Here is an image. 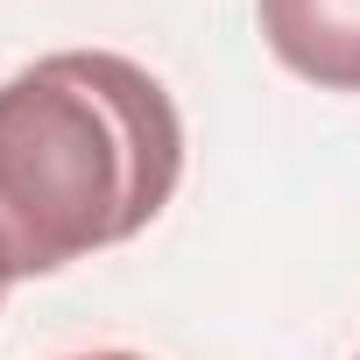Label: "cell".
<instances>
[{"label":"cell","mask_w":360,"mask_h":360,"mask_svg":"<svg viewBox=\"0 0 360 360\" xmlns=\"http://www.w3.org/2000/svg\"><path fill=\"white\" fill-rule=\"evenodd\" d=\"M184 176V120L120 50H57L0 85V283L134 240Z\"/></svg>","instance_id":"1"},{"label":"cell","mask_w":360,"mask_h":360,"mask_svg":"<svg viewBox=\"0 0 360 360\" xmlns=\"http://www.w3.org/2000/svg\"><path fill=\"white\" fill-rule=\"evenodd\" d=\"M255 22L283 71L318 92H360V0H255Z\"/></svg>","instance_id":"2"},{"label":"cell","mask_w":360,"mask_h":360,"mask_svg":"<svg viewBox=\"0 0 360 360\" xmlns=\"http://www.w3.org/2000/svg\"><path fill=\"white\" fill-rule=\"evenodd\" d=\"M78 360H141V353H78Z\"/></svg>","instance_id":"3"},{"label":"cell","mask_w":360,"mask_h":360,"mask_svg":"<svg viewBox=\"0 0 360 360\" xmlns=\"http://www.w3.org/2000/svg\"><path fill=\"white\" fill-rule=\"evenodd\" d=\"M0 290H8V283H0Z\"/></svg>","instance_id":"4"},{"label":"cell","mask_w":360,"mask_h":360,"mask_svg":"<svg viewBox=\"0 0 360 360\" xmlns=\"http://www.w3.org/2000/svg\"><path fill=\"white\" fill-rule=\"evenodd\" d=\"M353 360H360V353H353Z\"/></svg>","instance_id":"5"}]
</instances>
